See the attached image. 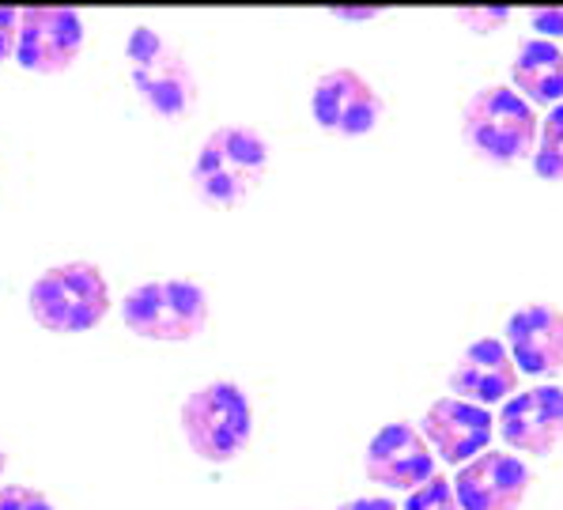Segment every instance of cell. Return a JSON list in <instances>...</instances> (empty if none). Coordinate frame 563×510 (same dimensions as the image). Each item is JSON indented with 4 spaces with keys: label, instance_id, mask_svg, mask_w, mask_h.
<instances>
[{
    "label": "cell",
    "instance_id": "7",
    "mask_svg": "<svg viewBox=\"0 0 563 510\" xmlns=\"http://www.w3.org/2000/svg\"><path fill=\"white\" fill-rule=\"evenodd\" d=\"M84 54V15L73 8H23L15 23V65L31 76H60Z\"/></svg>",
    "mask_w": 563,
    "mask_h": 510
},
{
    "label": "cell",
    "instance_id": "14",
    "mask_svg": "<svg viewBox=\"0 0 563 510\" xmlns=\"http://www.w3.org/2000/svg\"><path fill=\"white\" fill-rule=\"evenodd\" d=\"M518 367L510 363L507 348L499 336H481L473 341L470 348L457 356V363L450 367V393L457 401H470V404H504L507 397L518 393Z\"/></svg>",
    "mask_w": 563,
    "mask_h": 510
},
{
    "label": "cell",
    "instance_id": "24",
    "mask_svg": "<svg viewBox=\"0 0 563 510\" xmlns=\"http://www.w3.org/2000/svg\"><path fill=\"white\" fill-rule=\"evenodd\" d=\"M4 469H8V454H4V446H0V477H4Z\"/></svg>",
    "mask_w": 563,
    "mask_h": 510
},
{
    "label": "cell",
    "instance_id": "15",
    "mask_svg": "<svg viewBox=\"0 0 563 510\" xmlns=\"http://www.w3.org/2000/svg\"><path fill=\"white\" fill-rule=\"evenodd\" d=\"M510 88L530 107H560L563 102V49L544 38H526L510 60Z\"/></svg>",
    "mask_w": 563,
    "mask_h": 510
},
{
    "label": "cell",
    "instance_id": "22",
    "mask_svg": "<svg viewBox=\"0 0 563 510\" xmlns=\"http://www.w3.org/2000/svg\"><path fill=\"white\" fill-rule=\"evenodd\" d=\"M336 510H397V503H394V499H386V496H360V499L341 503Z\"/></svg>",
    "mask_w": 563,
    "mask_h": 510
},
{
    "label": "cell",
    "instance_id": "2",
    "mask_svg": "<svg viewBox=\"0 0 563 510\" xmlns=\"http://www.w3.org/2000/svg\"><path fill=\"white\" fill-rule=\"evenodd\" d=\"M110 307H114V299H110L107 273L84 257L49 265L27 291L31 318L46 333L60 336L91 333L95 325L107 322Z\"/></svg>",
    "mask_w": 563,
    "mask_h": 510
},
{
    "label": "cell",
    "instance_id": "4",
    "mask_svg": "<svg viewBox=\"0 0 563 510\" xmlns=\"http://www.w3.org/2000/svg\"><path fill=\"white\" fill-rule=\"evenodd\" d=\"M537 114L510 84H488L473 91L462 107V136L465 144L496 167H515L533 159L537 148Z\"/></svg>",
    "mask_w": 563,
    "mask_h": 510
},
{
    "label": "cell",
    "instance_id": "13",
    "mask_svg": "<svg viewBox=\"0 0 563 510\" xmlns=\"http://www.w3.org/2000/svg\"><path fill=\"white\" fill-rule=\"evenodd\" d=\"M423 443L431 446V454L446 465H465L476 454L492 451V435H496V420L488 409L457 397H439L420 423Z\"/></svg>",
    "mask_w": 563,
    "mask_h": 510
},
{
    "label": "cell",
    "instance_id": "20",
    "mask_svg": "<svg viewBox=\"0 0 563 510\" xmlns=\"http://www.w3.org/2000/svg\"><path fill=\"white\" fill-rule=\"evenodd\" d=\"M530 23H533L537 38L552 42V46L563 38V8H537V12L530 15Z\"/></svg>",
    "mask_w": 563,
    "mask_h": 510
},
{
    "label": "cell",
    "instance_id": "18",
    "mask_svg": "<svg viewBox=\"0 0 563 510\" xmlns=\"http://www.w3.org/2000/svg\"><path fill=\"white\" fill-rule=\"evenodd\" d=\"M0 510H57L46 491L31 488V484H8L0 488Z\"/></svg>",
    "mask_w": 563,
    "mask_h": 510
},
{
    "label": "cell",
    "instance_id": "10",
    "mask_svg": "<svg viewBox=\"0 0 563 510\" xmlns=\"http://www.w3.org/2000/svg\"><path fill=\"white\" fill-rule=\"evenodd\" d=\"M530 484L533 473L522 457L510 451H484L473 462L457 465L450 488L462 510H522Z\"/></svg>",
    "mask_w": 563,
    "mask_h": 510
},
{
    "label": "cell",
    "instance_id": "1",
    "mask_svg": "<svg viewBox=\"0 0 563 510\" xmlns=\"http://www.w3.org/2000/svg\"><path fill=\"white\" fill-rule=\"evenodd\" d=\"M268 175V141L254 125H220L201 141L194 159V189L212 209H235Z\"/></svg>",
    "mask_w": 563,
    "mask_h": 510
},
{
    "label": "cell",
    "instance_id": "17",
    "mask_svg": "<svg viewBox=\"0 0 563 510\" xmlns=\"http://www.w3.org/2000/svg\"><path fill=\"white\" fill-rule=\"evenodd\" d=\"M401 510H462V507H457V496H454V488H450V477L435 473V477L423 480L420 488H412L409 496H405Z\"/></svg>",
    "mask_w": 563,
    "mask_h": 510
},
{
    "label": "cell",
    "instance_id": "11",
    "mask_svg": "<svg viewBox=\"0 0 563 510\" xmlns=\"http://www.w3.org/2000/svg\"><path fill=\"white\" fill-rule=\"evenodd\" d=\"M504 348L518 375L556 378L563 375V310L552 302H526L507 318Z\"/></svg>",
    "mask_w": 563,
    "mask_h": 510
},
{
    "label": "cell",
    "instance_id": "9",
    "mask_svg": "<svg viewBox=\"0 0 563 510\" xmlns=\"http://www.w3.org/2000/svg\"><path fill=\"white\" fill-rule=\"evenodd\" d=\"M496 435L526 457H552L563 451V386L544 382L507 397L496 417Z\"/></svg>",
    "mask_w": 563,
    "mask_h": 510
},
{
    "label": "cell",
    "instance_id": "21",
    "mask_svg": "<svg viewBox=\"0 0 563 510\" xmlns=\"http://www.w3.org/2000/svg\"><path fill=\"white\" fill-rule=\"evenodd\" d=\"M15 23H20V12L15 8H0V60L15 54Z\"/></svg>",
    "mask_w": 563,
    "mask_h": 510
},
{
    "label": "cell",
    "instance_id": "19",
    "mask_svg": "<svg viewBox=\"0 0 563 510\" xmlns=\"http://www.w3.org/2000/svg\"><path fill=\"white\" fill-rule=\"evenodd\" d=\"M507 20H510L507 8H465V12H457V23L470 27L473 34H492L496 27H504Z\"/></svg>",
    "mask_w": 563,
    "mask_h": 510
},
{
    "label": "cell",
    "instance_id": "12",
    "mask_svg": "<svg viewBox=\"0 0 563 510\" xmlns=\"http://www.w3.org/2000/svg\"><path fill=\"white\" fill-rule=\"evenodd\" d=\"M363 473L371 484L378 488H394V491H412L423 480L435 477V454L423 443L420 428L405 420H394L386 428H378V435L367 443L363 454Z\"/></svg>",
    "mask_w": 563,
    "mask_h": 510
},
{
    "label": "cell",
    "instance_id": "16",
    "mask_svg": "<svg viewBox=\"0 0 563 510\" xmlns=\"http://www.w3.org/2000/svg\"><path fill=\"white\" fill-rule=\"evenodd\" d=\"M533 170L544 181H563V102L552 107L541 125H537Z\"/></svg>",
    "mask_w": 563,
    "mask_h": 510
},
{
    "label": "cell",
    "instance_id": "23",
    "mask_svg": "<svg viewBox=\"0 0 563 510\" xmlns=\"http://www.w3.org/2000/svg\"><path fill=\"white\" fill-rule=\"evenodd\" d=\"M336 20H375L378 12H333Z\"/></svg>",
    "mask_w": 563,
    "mask_h": 510
},
{
    "label": "cell",
    "instance_id": "6",
    "mask_svg": "<svg viewBox=\"0 0 563 510\" xmlns=\"http://www.w3.org/2000/svg\"><path fill=\"white\" fill-rule=\"evenodd\" d=\"M129 80L141 102L159 118H186L197 107V73L167 34L148 23L129 31L125 38Z\"/></svg>",
    "mask_w": 563,
    "mask_h": 510
},
{
    "label": "cell",
    "instance_id": "3",
    "mask_svg": "<svg viewBox=\"0 0 563 510\" xmlns=\"http://www.w3.org/2000/svg\"><path fill=\"white\" fill-rule=\"evenodd\" d=\"M178 423L181 439L201 462L231 465L254 439V404H250V397L239 382L216 378V382L197 386L181 401Z\"/></svg>",
    "mask_w": 563,
    "mask_h": 510
},
{
    "label": "cell",
    "instance_id": "8",
    "mask_svg": "<svg viewBox=\"0 0 563 510\" xmlns=\"http://www.w3.org/2000/svg\"><path fill=\"white\" fill-rule=\"evenodd\" d=\"M383 95L356 68H329L314 80L310 91V114L329 136H367L383 121Z\"/></svg>",
    "mask_w": 563,
    "mask_h": 510
},
{
    "label": "cell",
    "instance_id": "5",
    "mask_svg": "<svg viewBox=\"0 0 563 510\" xmlns=\"http://www.w3.org/2000/svg\"><path fill=\"white\" fill-rule=\"evenodd\" d=\"M208 291L197 280H144L121 302V322L129 333L155 344H186L197 341L208 325Z\"/></svg>",
    "mask_w": 563,
    "mask_h": 510
}]
</instances>
